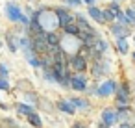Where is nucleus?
<instances>
[{"mask_svg": "<svg viewBox=\"0 0 135 128\" xmlns=\"http://www.w3.org/2000/svg\"><path fill=\"white\" fill-rule=\"evenodd\" d=\"M30 19L37 21L45 32L59 30V21H57V15L54 11V6H39V8H35V11H33V15Z\"/></svg>", "mask_w": 135, "mask_h": 128, "instance_id": "nucleus-1", "label": "nucleus"}, {"mask_svg": "<svg viewBox=\"0 0 135 128\" xmlns=\"http://www.w3.org/2000/svg\"><path fill=\"white\" fill-rule=\"evenodd\" d=\"M115 60L111 58V56H104V58H100V60H94V61H91V65H89V76H91V80H104V78H107V76H115Z\"/></svg>", "mask_w": 135, "mask_h": 128, "instance_id": "nucleus-2", "label": "nucleus"}, {"mask_svg": "<svg viewBox=\"0 0 135 128\" xmlns=\"http://www.w3.org/2000/svg\"><path fill=\"white\" fill-rule=\"evenodd\" d=\"M120 78L117 76H107L104 80L98 82V89H96V100H113L117 89H118Z\"/></svg>", "mask_w": 135, "mask_h": 128, "instance_id": "nucleus-3", "label": "nucleus"}, {"mask_svg": "<svg viewBox=\"0 0 135 128\" xmlns=\"http://www.w3.org/2000/svg\"><path fill=\"white\" fill-rule=\"evenodd\" d=\"M133 102V85L129 80H120L118 89L113 97V104L120 106V104H131Z\"/></svg>", "mask_w": 135, "mask_h": 128, "instance_id": "nucleus-4", "label": "nucleus"}, {"mask_svg": "<svg viewBox=\"0 0 135 128\" xmlns=\"http://www.w3.org/2000/svg\"><path fill=\"white\" fill-rule=\"evenodd\" d=\"M24 15V8L19 4V2H13V0H8V2L4 4V17L6 21L13 26V24H19L21 19Z\"/></svg>", "mask_w": 135, "mask_h": 128, "instance_id": "nucleus-5", "label": "nucleus"}, {"mask_svg": "<svg viewBox=\"0 0 135 128\" xmlns=\"http://www.w3.org/2000/svg\"><path fill=\"white\" fill-rule=\"evenodd\" d=\"M89 84H91L89 72H72V74H70V91H72V93L85 95Z\"/></svg>", "mask_w": 135, "mask_h": 128, "instance_id": "nucleus-6", "label": "nucleus"}, {"mask_svg": "<svg viewBox=\"0 0 135 128\" xmlns=\"http://www.w3.org/2000/svg\"><path fill=\"white\" fill-rule=\"evenodd\" d=\"M69 98H70V102L74 104V108H76V111L78 113H81V115H89L91 111H93V108H94V104H93V98H89L87 95H69Z\"/></svg>", "mask_w": 135, "mask_h": 128, "instance_id": "nucleus-7", "label": "nucleus"}, {"mask_svg": "<svg viewBox=\"0 0 135 128\" xmlns=\"http://www.w3.org/2000/svg\"><path fill=\"white\" fill-rule=\"evenodd\" d=\"M98 121H102L105 126L109 128H117V124L120 122L118 121V113H117V108L115 104L111 106H102L100 108V113H98Z\"/></svg>", "mask_w": 135, "mask_h": 128, "instance_id": "nucleus-8", "label": "nucleus"}, {"mask_svg": "<svg viewBox=\"0 0 135 128\" xmlns=\"http://www.w3.org/2000/svg\"><path fill=\"white\" fill-rule=\"evenodd\" d=\"M111 50H113V43L107 41V39L102 35V37L93 45V60H91V61L100 60V58H104V56H111Z\"/></svg>", "mask_w": 135, "mask_h": 128, "instance_id": "nucleus-9", "label": "nucleus"}, {"mask_svg": "<svg viewBox=\"0 0 135 128\" xmlns=\"http://www.w3.org/2000/svg\"><path fill=\"white\" fill-rule=\"evenodd\" d=\"M89 65H91V61L83 54H80V52L69 56V69L72 72H87L89 71Z\"/></svg>", "mask_w": 135, "mask_h": 128, "instance_id": "nucleus-10", "label": "nucleus"}, {"mask_svg": "<svg viewBox=\"0 0 135 128\" xmlns=\"http://www.w3.org/2000/svg\"><path fill=\"white\" fill-rule=\"evenodd\" d=\"M107 28V34L111 35V39H118V37H131L133 35V28L131 26H126V24H120V22H111L105 26Z\"/></svg>", "mask_w": 135, "mask_h": 128, "instance_id": "nucleus-11", "label": "nucleus"}, {"mask_svg": "<svg viewBox=\"0 0 135 128\" xmlns=\"http://www.w3.org/2000/svg\"><path fill=\"white\" fill-rule=\"evenodd\" d=\"M54 106H56V111L65 115V117H76L78 115V111H76V108H74V104L70 102L69 97H59L54 102Z\"/></svg>", "mask_w": 135, "mask_h": 128, "instance_id": "nucleus-12", "label": "nucleus"}, {"mask_svg": "<svg viewBox=\"0 0 135 128\" xmlns=\"http://www.w3.org/2000/svg\"><path fill=\"white\" fill-rule=\"evenodd\" d=\"M85 13H87V17L91 19V22L96 24L98 28L107 26V24H105V19H104V8H102V6H98V4H94V6H85Z\"/></svg>", "mask_w": 135, "mask_h": 128, "instance_id": "nucleus-13", "label": "nucleus"}, {"mask_svg": "<svg viewBox=\"0 0 135 128\" xmlns=\"http://www.w3.org/2000/svg\"><path fill=\"white\" fill-rule=\"evenodd\" d=\"M59 47H61L69 56H72V54L80 52L81 41H80L78 35H65V34H63V37H61V45H59Z\"/></svg>", "mask_w": 135, "mask_h": 128, "instance_id": "nucleus-14", "label": "nucleus"}, {"mask_svg": "<svg viewBox=\"0 0 135 128\" xmlns=\"http://www.w3.org/2000/svg\"><path fill=\"white\" fill-rule=\"evenodd\" d=\"M54 11H56V15H57V21H59V30H61L63 26L74 22V10H70V8L59 4V6H54Z\"/></svg>", "mask_w": 135, "mask_h": 128, "instance_id": "nucleus-15", "label": "nucleus"}, {"mask_svg": "<svg viewBox=\"0 0 135 128\" xmlns=\"http://www.w3.org/2000/svg\"><path fill=\"white\" fill-rule=\"evenodd\" d=\"M113 50H115V54L120 56V58L129 56V52L133 50V48H131V37H118V39H113Z\"/></svg>", "mask_w": 135, "mask_h": 128, "instance_id": "nucleus-16", "label": "nucleus"}, {"mask_svg": "<svg viewBox=\"0 0 135 128\" xmlns=\"http://www.w3.org/2000/svg\"><path fill=\"white\" fill-rule=\"evenodd\" d=\"M80 41L83 43V45H89V47H93L100 37H102V34H100V30H98V26H93V28H89V30H80Z\"/></svg>", "mask_w": 135, "mask_h": 128, "instance_id": "nucleus-17", "label": "nucleus"}, {"mask_svg": "<svg viewBox=\"0 0 135 128\" xmlns=\"http://www.w3.org/2000/svg\"><path fill=\"white\" fill-rule=\"evenodd\" d=\"M4 45L8 47V50L11 54H17L19 52V34L11 28V30H6L4 34Z\"/></svg>", "mask_w": 135, "mask_h": 128, "instance_id": "nucleus-18", "label": "nucleus"}, {"mask_svg": "<svg viewBox=\"0 0 135 128\" xmlns=\"http://www.w3.org/2000/svg\"><path fill=\"white\" fill-rule=\"evenodd\" d=\"M13 109H15V113L19 115V117H22V119H26L30 113H33L35 109H37V106H32V104H28V102H22V100H17L15 104H13Z\"/></svg>", "mask_w": 135, "mask_h": 128, "instance_id": "nucleus-19", "label": "nucleus"}, {"mask_svg": "<svg viewBox=\"0 0 135 128\" xmlns=\"http://www.w3.org/2000/svg\"><path fill=\"white\" fill-rule=\"evenodd\" d=\"M19 98H21L22 102L32 104V106H37V104H39V100H41V97L37 95V91H35V89H32V87L22 89V91L19 93Z\"/></svg>", "mask_w": 135, "mask_h": 128, "instance_id": "nucleus-20", "label": "nucleus"}, {"mask_svg": "<svg viewBox=\"0 0 135 128\" xmlns=\"http://www.w3.org/2000/svg\"><path fill=\"white\" fill-rule=\"evenodd\" d=\"M74 21H76V24L80 26V30H89V28L96 26V24L91 22V19L87 17V13L81 11V10H76V11H74Z\"/></svg>", "mask_w": 135, "mask_h": 128, "instance_id": "nucleus-21", "label": "nucleus"}, {"mask_svg": "<svg viewBox=\"0 0 135 128\" xmlns=\"http://www.w3.org/2000/svg\"><path fill=\"white\" fill-rule=\"evenodd\" d=\"M117 108V113H118V121H131L133 122V104H120V106H115Z\"/></svg>", "mask_w": 135, "mask_h": 128, "instance_id": "nucleus-22", "label": "nucleus"}, {"mask_svg": "<svg viewBox=\"0 0 135 128\" xmlns=\"http://www.w3.org/2000/svg\"><path fill=\"white\" fill-rule=\"evenodd\" d=\"M26 124H30L32 128H45V121H43V115L39 109H35L33 113H30L26 117Z\"/></svg>", "mask_w": 135, "mask_h": 128, "instance_id": "nucleus-23", "label": "nucleus"}, {"mask_svg": "<svg viewBox=\"0 0 135 128\" xmlns=\"http://www.w3.org/2000/svg\"><path fill=\"white\" fill-rule=\"evenodd\" d=\"M46 43H48V47L50 48H56V47H59L61 45V37H63V32L61 30H54V32H46Z\"/></svg>", "mask_w": 135, "mask_h": 128, "instance_id": "nucleus-24", "label": "nucleus"}, {"mask_svg": "<svg viewBox=\"0 0 135 128\" xmlns=\"http://www.w3.org/2000/svg\"><path fill=\"white\" fill-rule=\"evenodd\" d=\"M104 8H107V10H109V11H113L115 15H118L120 11H124V4L117 2V0H107Z\"/></svg>", "mask_w": 135, "mask_h": 128, "instance_id": "nucleus-25", "label": "nucleus"}, {"mask_svg": "<svg viewBox=\"0 0 135 128\" xmlns=\"http://www.w3.org/2000/svg\"><path fill=\"white\" fill-rule=\"evenodd\" d=\"M61 32L65 34V35H80V26L76 24V21L74 22H70V24H67V26H63L61 28Z\"/></svg>", "mask_w": 135, "mask_h": 128, "instance_id": "nucleus-26", "label": "nucleus"}, {"mask_svg": "<svg viewBox=\"0 0 135 128\" xmlns=\"http://www.w3.org/2000/svg\"><path fill=\"white\" fill-rule=\"evenodd\" d=\"M37 109H43V111L52 113V111H56V106H54V102H50V100H46V98L41 97V100H39V104H37Z\"/></svg>", "mask_w": 135, "mask_h": 128, "instance_id": "nucleus-27", "label": "nucleus"}, {"mask_svg": "<svg viewBox=\"0 0 135 128\" xmlns=\"http://www.w3.org/2000/svg\"><path fill=\"white\" fill-rule=\"evenodd\" d=\"M57 2H59L61 6H67V8L74 10V11L83 8V2H81V0H57Z\"/></svg>", "mask_w": 135, "mask_h": 128, "instance_id": "nucleus-28", "label": "nucleus"}, {"mask_svg": "<svg viewBox=\"0 0 135 128\" xmlns=\"http://www.w3.org/2000/svg\"><path fill=\"white\" fill-rule=\"evenodd\" d=\"M0 93H11V82L6 76H0Z\"/></svg>", "mask_w": 135, "mask_h": 128, "instance_id": "nucleus-29", "label": "nucleus"}, {"mask_svg": "<svg viewBox=\"0 0 135 128\" xmlns=\"http://www.w3.org/2000/svg\"><path fill=\"white\" fill-rule=\"evenodd\" d=\"M96 89H98V80H91V84H89L85 95H87L89 98H96Z\"/></svg>", "mask_w": 135, "mask_h": 128, "instance_id": "nucleus-30", "label": "nucleus"}, {"mask_svg": "<svg viewBox=\"0 0 135 128\" xmlns=\"http://www.w3.org/2000/svg\"><path fill=\"white\" fill-rule=\"evenodd\" d=\"M104 19H105V24H111V22L117 21V15L113 11H109L107 8H104Z\"/></svg>", "mask_w": 135, "mask_h": 128, "instance_id": "nucleus-31", "label": "nucleus"}, {"mask_svg": "<svg viewBox=\"0 0 135 128\" xmlns=\"http://www.w3.org/2000/svg\"><path fill=\"white\" fill-rule=\"evenodd\" d=\"M117 22H120V24H126V26H131V21L128 19L126 11H120V13L117 15ZM131 28H133V26H131Z\"/></svg>", "mask_w": 135, "mask_h": 128, "instance_id": "nucleus-32", "label": "nucleus"}, {"mask_svg": "<svg viewBox=\"0 0 135 128\" xmlns=\"http://www.w3.org/2000/svg\"><path fill=\"white\" fill-rule=\"evenodd\" d=\"M69 128H91V124H89L87 121H83V119H76Z\"/></svg>", "mask_w": 135, "mask_h": 128, "instance_id": "nucleus-33", "label": "nucleus"}, {"mask_svg": "<svg viewBox=\"0 0 135 128\" xmlns=\"http://www.w3.org/2000/svg\"><path fill=\"white\" fill-rule=\"evenodd\" d=\"M9 74H11L9 65H8V63H4V61H0V76H6V78H9Z\"/></svg>", "mask_w": 135, "mask_h": 128, "instance_id": "nucleus-34", "label": "nucleus"}, {"mask_svg": "<svg viewBox=\"0 0 135 128\" xmlns=\"http://www.w3.org/2000/svg\"><path fill=\"white\" fill-rule=\"evenodd\" d=\"M131 121H120L118 124H117V128H131Z\"/></svg>", "mask_w": 135, "mask_h": 128, "instance_id": "nucleus-35", "label": "nucleus"}, {"mask_svg": "<svg viewBox=\"0 0 135 128\" xmlns=\"http://www.w3.org/2000/svg\"><path fill=\"white\" fill-rule=\"evenodd\" d=\"M0 109H2V111H9L11 106H9L8 102H2V100H0Z\"/></svg>", "mask_w": 135, "mask_h": 128, "instance_id": "nucleus-36", "label": "nucleus"}, {"mask_svg": "<svg viewBox=\"0 0 135 128\" xmlns=\"http://www.w3.org/2000/svg\"><path fill=\"white\" fill-rule=\"evenodd\" d=\"M83 2V6H94V4H98V0H81Z\"/></svg>", "mask_w": 135, "mask_h": 128, "instance_id": "nucleus-37", "label": "nucleus"}, {"mask_svg": "<svg viewBox=\"0 0 135 128\" xmlns=\"http://www.w3.org/2000/svg\"><path fill=\"white\" fill-rule=\"evenodd\" d=\"M129 60H131V63L135 65V48H133V50L129 52Z\"/></svg>", "mask_w": 135, "mask_h": 128, "instance_id": "nucleus-38", "label": "nucleus"}, {"mask_svg": "<svg viewBox=\"0 0 135 128\" xmlns=\"http://www.w3.org/2000/svg\"><path fill=\"white\" fill-rule=\"evenodd\" d=\"M131 45L135 47V32H133V35H131Z\"/></svg>", "mask_w": 135, "mask_h": 128, "instance_id": "nucleus-39", "label": "nucleus"}, {"mask_svg": "<svg viewBox=\"0 0 135 128\" xmlns=\"http://www.w3.org/2000/svg\"><path fill=\"white\" fill-rule=\"evenodd\" d=\"M2 47H4V39L0 37V50H2Z\"/></svg>", "mask_w": 135, "mask_h": 128, "instance_id": "nucleus-40", "label": "nucleus"}, {"mask_svg": "<svg viewBox=\"0 0 135 128\" xmlns=\"http://www.w3.org/2000/svg\"><path fill=\"white\" fill-rule=\"evenodd\" d=\"M26 2H28V4H30V2H33V0H26Z\"/></svg>", "mask_w": 135, "mask_h": 128, "instance_id": "nucleus-41", "label": "nucleus"}, {"mask_svg": "<svg viewBox=\"0 0 135 128\" xmlns=\"http://www.w3.org/2000/svg\"><path fill=\"white\" fill-rule=\"evenodd\" d=\"M131 128H135V122H133V124H131Z\"/></svg>", "mask_w": 135, "mask_h": 128, "instance_id": "nucleus-42", "label": "nucleus"}, {"mask_svg": "<svg viewBox=\"0 0 135 128\" xmlns=\"http://www.w3.org/2000/svg\"><path fill=\"white\" fill-rule=\"evenodd\" d=\"M128 2H133V0H128Z\"/></svg>", "mask_w": 135, "mask_h": 128, "instance_id": "nucleus-43", "label": "nucleus"}, {"mask_svg": "<svg viewBox=\"0 0 135 128\" xmlns=\"http://www.w3.org/2000/svg\"><path fill=\"white\" fill-rule=\"evenodd\" d=\"M105 2H107V0H105Z\"/></svg>", "mask_w": 135, "mask_h": 128, "instance_id": "nucleus-44", "label": "nucleus"}]
</instances>
